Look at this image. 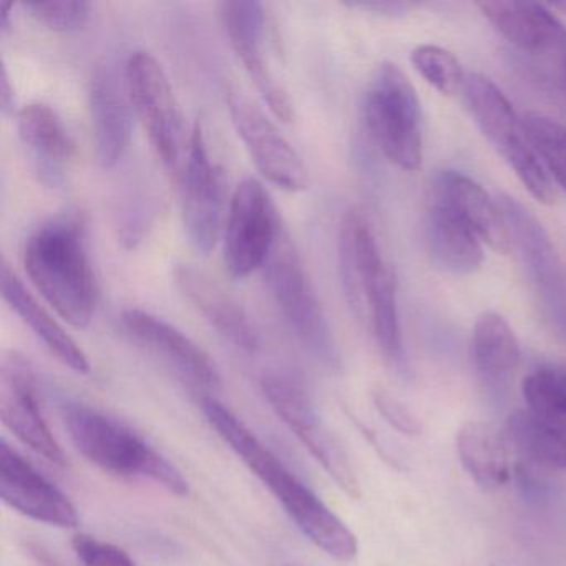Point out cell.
Instances as JSON below:
<instances>
[{"mask_svg": "<svg viewBox=\"0 0 566 566\" xmlns=\"http://www.w3.org/2000/svg\"><path fill=\"white\" fill-rule=\"evenodd\" d=\"M523 397L528 412L549 429L566 437V370L536 367L523 379Z\"/></svg>", "mask_w": 566, "mask_h": 566, "instance_id": "28", "label": "cell"}, {"mask_svg": "<svg viewBox=\"0 0 566 566\" xmlns=\"http://www.w3.org/2000/svg\"><path fill=\"white\" fill-rule=\"evenodd\" d=\"M220 18L234 54L240 59L258 94L277 120H294V105L264 54L266 12L256 0H228L220 4Z\"/></svg>", "mask_w": 566, "mask_h": 566, "instance_id": "13", "label": "cell"}, {"mask_svg": "<svg viewBox=\"0 0 566 566\" xmlns=\"http://www.w3.org/2000/svg\"><path fill=\"white\" fill-rule=\"evenodd\" d=\"M423 237L427 251L440 270L465 276L482 268V240L450 208L433 198L426 211Z\"/></svg>", "mask_w": 566, "mask_h": 566, "instance_id": "23", "label": "cell"}, {"mask_svg": "<svg viewBox=\"0 0 566 566\" xmlns=\"http://www.w3.org/2000/svg\"><path fill=\"white\" fill-rule=\"evenodd\" d=\"M263 270L268 287L301 346L324 366H339L329 321L284 228Z\"/></svg>", "mask_w": 566, "mask_h": 566, "instance_id": "7", "label": "cell"}, {"mask_svg": "<svg viewBox=\"0 0 566 566\" xmlns=\"http://www.w3.org/2000/svg\"><path fill=\"white\" fill-rule=\"evenodd\" d=\"M92 130L98 164L114 168L127 154L132 138V102L127 87L108 67H98L88 87Z\"/></svg>", "mask_w": 566, "mask_h": 566, "instance_id": "20", "label": "cell"}, {"mask_svg": "<svg viewBox=\"0 0 566 566\" xmlns=\"http://www.w3.org/2000/svg\"><path fill=\"white\" fill-rule=\"evenodd\" d=\"M122 326L132 340L174 370L185 384L213 396L221 389V374L207 350L174 324L144 310H125Z\"/></svg>", "mask_w": 566, "mask_h": 566, "instance_id": "14", "label": "cell"}, {"mask_svg": "<svg viewBox=\"0 0 566 566\" xmlns=\"http://www.w3.org/2000/svg\"><path fill=\"white\" fill-rule=\"evenodd\" d=\"M2 296L59 363L77 374L91 373V363L82 347L72 339L71 334L52 317V314L39 304L8 264L2 268Z\"/></svg>", "mask_w": 566, "mask_h": 566, "instance_id": "24", "label": "cell"}, {"mask_svg": "<svg viewBox=\"0 0 566 566\" xmlns=\"http://www.w3.org/2000/svg\"><path fill=\"white\" fill-rule=\"evenodd\" d=\"M72 548L81 566H137L135 559L120 546L92 535H75Z\"/></svg>", "mask_w": 566, "mask_h": 566, "instance_id": "32", "label": "cell"}, {"mask_svg": "<svg viewBox=\"0 0 566 566\" xmlns=\"http://www.w3.org/2000/svg\"><path fill=\"white\" fill-rule=\"evenodd\" d=\"M472 359L480 380L489 389L502 390L512 382L522 353L505 317L485 313L476 319L472 334Z\"/></svg>", "mask_w": 566, "mask_h": 566, "instance_id": "26", "label": "cell"}, {"mask_svg": "<svg viewBox=\"0 0 566 566\" xmlns=\"http://www.w3.org/2000/svg\"><path fill=\"white\" fill-rule=\"evenodd\" d=\"M493 566H496V565H493Z\"/></svg>", "mask_w": 566, "mask_h": 566, "instance_id": "38", "label": "cell"}, {"mask_svg": "<svg viewBox=\"0 0 566 566\" xmlns=\"http://www.w3.org/2000/svg\"><path fill=\"white\" fill-rule=\"evenodd\" d=\"M364 122L380 154L403 171L422 167L420 102L396 64L380 65L364 97Z\"/></svg>", "mask_w": 566, "mask_h": 566, "instance_id": "6", "label": "cell"}, {"mask_svg": "<svg viewBox=\"0 0 566 566\" xmlns=\"http://www.w3.org/2000/svg\"><path fill=\"white\" fill-rule=\"evenodd\" d=\"M201 407L218 436L276 496L301 533L326 555L353 562L359 545L349 526L217 397H203Z\"/></svg>", "mask_w": 566, "mask_h": 566, "instance_id": "1", "label": "cell"}, {"mask_svg": "<svg viewBox=\"0 0 566 566\" xmlns=\"http://www.w3.org/2000/svg\"><path fill=\"white\" fill-rule=\"evenodd\" d=\"M346 6L380 15L402 14L413 8V4H403V2H353V4Z\"/></svg>", "mask_w": 566, "mask_h": 566, "instance_id": "34", "label": "cell"}, {"mask_svg": "<svg viewBox=\"0 0 566 566\" xmlns=\"http://www.w3.org/2000/svg\"><path fill=\"white\" fill-rule=\"evenodd\" d=\"M503 432L509 446L526 462L566 469V437L539 422L528 410L512 413Z\"/></svg>", "mask_w": 566, "mask_h": 566, "instance_id": "27", "label": "cell"}, {"mask_svg": "<svg viewBox=\"0 0 566 566\" xmlns=\"http://www.w3.org/2000/svg\"><path fill=\"white\" fill-rule=\"evenodd\" d=\"M261 389L271 409L310 450L311 455L329 473L331 479L350 499L359 500L363 492L353 463L339 440L317 412L303 382L291 374L268 373L261 379Z\"/></svg>", "mask_w": 566, "mask_h": 566, "instance_id": "9", "label": "cell"}, {"mask_svg": "<svg viewBox=\"0 0 566 566\" xmlns=\"http://www.w3.org/2000/svg\"><path fill=\"white\" fill-rule=\"evenodd\" d=\"M0 417L21 442L42 459L55 465H67L64 450L42 413L34 369L18 353L9 354L2 363Z\"/></svg>", "mask_w": 566, "mask_h": 566, "instance_id": "15", "label": "cell"}, {"mask_svg": "<svg viewBox=\"0 0 566 566\" xmlns=\"http://www.w3.org/2000/svg\"><path fill=\"white\" fill-rule=\"evenodd\" d=\"M460 462L483 490H499L510 480V446L505 432L483 420H470L455 437Z\"/></svg>", "mask_w": 566, "mask_h": 566, "instance_id": "25", "label": "cell"}, {"mask_svg": "<svg viewBox=\"0 0 566 566\" xmlns=\"http://www.w3.org/2000/svg\"><path fill=\"white\" fill-rule=\"evenodd\" d=\"M479 9L499 34L522 51L546 54L566 49V28L545 6L490 0L480 2Z\"/></svg>", "mask_w": 566, "mask_h": 566, "instance_id": "21", "label": "cell"}, {"mask_svg": "<svg viewBox=\"0 0 566 566\" xmlns=\"http://www.w3.org/2000/svg\"><path fill=\"white\" fill-rule=\"evenodd\" d=\"M565 74H566V69H565Z\"/></svg>", "mask_w": 566, "mask_h": 566, "instance_id": "37", "label": "cell"}, {"mask_svg": "<svg viewBox=\"0 0 566 566\" xmlns=\"http://www.w3.org/2000/svg\"><path fill=\"white\" fill-rule=\"evenodd\" d=\"M373 399L380 416H382L394 429L410 437L420 436V433H422V422H420L417 413L412 412L402 400L397 399L389 390L382 389V387H376L373 392Z\"/></svg>", "mask_w": 566, "mask_h": 566, "instance_id": "33", "label": "cell"}, {"mask_svg": "<svg viewBox=\"0 0 566 566\" xmlns=\"http://www.w3.org/2000/svg\"><path fill=\"white\" fill-rule=\"evenodd\" d=\"M19 137L29 148L44 184L57 187L74 157L75 144L61 115L48 104L32 102L15 114Z\"/></svg>", "mask_w": 566, "mask_h": 566, "instance_id": "22", "label": "cell"}, {"mask_svg": "<svg viewBox=\"0 0 566 566\" xmlns=\"http://www.w3.org/2000/svg\"><path fill=\"white\" fill-rule=\"evenodd\" d=\"M62 417L75 449L98 469L124 479L151 480L177 496L190 495V483L180 470L127 423L81 402L65 403Z\"/></svg>", "mask_w": 566, "mask_h": 566, "instance_id": "4", "label": "cell"}, {"mask_svg": "<svg viewBox=\"0 0 566 566\" xmlns=\"http://www.w3.org/2000/svg\"><path fill=\"white\" fill-rule=\"evenodd\" d=\"M227 102L231 122L260 174L290 193L306 190L310 170L276 125L238 87L228 88Z\"/></svg>", "mask_w": 566, "mask_h": 566, "instance_id": "11", "label": "cell"}, {"mask_svg": "<svg viewBox=\"0 0 566 566\" xmlns=\"http://www.w3.org/2000/svg\"><path fill=\"white\" fill-rule=\"evenodd\" d=\"M339 270L350 310L369 327L382 356L407 376L396 281L373 223L359 208H350L340 221Z\"/></svg>", "mask_w": 566, "mask_h": 566, "instance_id": "2", "label": "cell"}, {"mask_svg": "<svg viewBox=\"0 0 566 566\" xmlns=\"http://www.w3.org/2000/svg\"><path fill=\"white\" fill-rule=\"evenodd\" d=\"M530 144L549 178L566 191V127L553 118L539 114L523 117Z\"/></svg>", "mask_w": 566, "mask_h": 566, "instance_id": "29", "label": "cell"}, {"mask_svg": "<svg viewBox=\"0 0 566 566\" xmlns=\"http://www.w3.org/2000/svg\"><path fill=\"white\" fill-rule=\"evenodd\" d=\"M22 263L35 290L62 319L77 329L88 327L98 291L78 218H55L39 227L25 241Z\"/></svg>", "mask_w": 566, "mask_h": 566, "instance_id": "3", "label": "cell"}, {"mask_svg": "<svg viewBox=\"0 0 566 566\" xmlns=\"http://www.w3.org/2000/svg\"><path fill=\"white\" fill-rule=\"evenodd\" d=\"M286 566H297V565H286Z\"/></svg>", "mask_w": 566, "mask_h": 566, "instance_id": "36", "label": "cell"}, {"mask_svg": "<svg viewBox=\"0 0 566 566\" xmlns=\"http://www.w3.org/2000/svg\"><path fill=\"white\" fill-rule=\"evenodd\" d=\"M283 231L276 207L263 185L247 178L238 185L224 217L223 261L233 277L263 268Z\"/></svg>", "mask_w": 566, "mask_h": 566, "instance_id": "10", "label": "cell"}, {"mask_svg": "<svg viewBox=\"0 0 566 566\" xmlns=\"http://www.w3.org/2000/svg\"><path fill=\"white\" fill-rule=\"evenodd\" d=\"M175 280L184 296L208 324L234 347L251 354L260 346L256 327L244 307L213 277L190 264H181L175 271Z\"/></svg>", "mask_w": 566, "mask_h": 566, "instance_id": "19", "label": "cell"}, {"mask_svg": "<svg viewBox=\"0 0 566 566\" xmlns=\"http://www.w3.org/2000/svg\"><path fill=\"white\" fill-rule=\"evenodd\" d=\"M462 91L480 132L502 155L523 187L539 203H555L552 178L530 144L523 118L518 117L512 102L485 75H467Z\"/></svg>", "mask_w": 566, "mask_h": 566, "instance_id": "5", "label": "cell"}, {"mask_svg": "<svg viewBox=\"0 0 566 566\" xmlns=\"http://www.w3.org/2000/svg\"><path fill=\"white\" fill-rule=\"evenodd\" d=\"M0 104H2L4 114L12 111V104H14V88H12L8 67L4 64H2V75H0Z\"/></svg>", "mask_w": 566, "mask_h": 566, "instance_id": "35", "label": "cell"}, {"mask_svg": "<svg viewBox=\"0 0 566 566\" xmlns=\"http://www.w3.org/2000/svg\"><path fill=\"white\" fill-rule=\"evenodd\" d=\"M533 284L559 329L566 331V271L539 221L515 198L499 200Z\"/></svg>", "mask_w": 566, "mask_h": 566, "instance_id": "16", "label": "cell"}, {"mask_svg": "<svg viewBox=\"0 0 566 566\" xmlns=\"http://www.w3.org/2000/svg\"><path fill=\"white\" fill-rule=\"evenodd\" d=\"M125 87L148 140L165 170L180 181L190 150V137L164 65L150 52L137 51L125 67Z\"/></svg>", "mask_w": 566, "mask_h": 566, "instance_id": "8", "label": "cell"}, {"mask_svg": "<svg viewBox=\"0 0 566 566\" xmlns=\"http://www.w3.org/2000/svg\"><path fill=\"white\" fill-rule=\"evenodd\" d=\"M412 65L422 75L427 84L447 97L463 88L467 75H463L455 55L439 45H420L412 52Z\"/></svg>", "mask_w": 566, "mask_h": 566, "instance_id": "30", "label": "cell"}, {"mask_svg": "<svg viewBox=\"0 0 566 566\" xmlns=\"http://www.w3.org/2000/svg\"><path fill=\"white\" fill-rule=\"evenodd\" d=\"M180 181L185 233L198 253L208 254L223 227L224 180L220 168L211 161L200 124L191 132L190 150Z\"/></svg>", "mask_w": 566, "mask_h": 566, "instance_id": "12", "label": "cell"}, {"mask_svg": "<svg viewBox=\"0 0 566 566\" xmlns=\"http://www.w3.org/2000/svg\"><path fill=\"white\" fill-rule=\"evenodd\" d=\"M0 496L11 509L59 528L81 523L72 500L8 442L0 446Z\"/></svg>", "mask_w": 566, "mask_h": 566, "instance_id": "17", "label": "cell"}, {"mask_svg": "<svg viewBox=\"0 0 566 566\" xmlns=\"http://www.w3.org/2000/svg\"><path fill=\"white\" fill-rule=\"evenodd\" d=\"M25 11L39 24L55 32L81 31L91 19V4L82 0H62V2H28Z\"/></svg>", "mask_w": 566, "mask_h": 566, "instance_id": "31", "label": "cell"}, {"mask_svg": "<svg viewBox=\"0 0 566 566\" xmlns=\"http://www.w3.org/2000/svg\"><path fill=\"white\" fill-rule=\"evenodd\" d=\"M432 198L446 205L469 224L483 244L496 253H509L512 234L499 201L462 171L443 170L432 185Z\"/></svg>", "mask_w": 566, "mask_h": 566, "instance_id": "18", "label": "cell"}]
</instances>
